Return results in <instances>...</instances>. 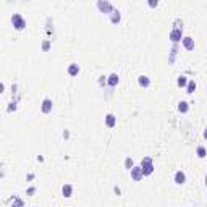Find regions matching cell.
<instances>
[{"mask_svg": "<svg viewBox=\"0 0 207 207\" xmlns=\"http://www.w3.org/2000/svg\"><path fill=\"white\" fill-rule=\"evenodd\" d=\"M71 191H73V188L70 186V184H65V186L61 188V193H63L65 197H70V196H71Z\"/></svg>", "mask_w": 207, "mask_h": 207, "instance_id": "obj_13", "label": "cell"}, {"mask_svg": "<svg viewBox=\"0 0 207 207\" xmlns=\"http://www.w3.org/2000/svg\"><path fill=\"white\" fill-rule=\"evenodd\" d=\"M194 89H196V83H194V81H191L189 84H188V92H189V94H191V92H194Z\"/></svg>", "mask_w": 207, "mask_h": 207, "instance_id": "obj_18", "label": "cell"}, {"mask_svg": "<svg viewBox=\"0 0 207 207\" xmlns=\"http://www.w3.org/2000/svg\"><path fill=\"white\" fill-rule=\"evenodd\" d=\"M12 23H13V26H15V29H18V31L25 29V26H26V21L23 20V16L18 15V13H15L12 16Z\"/></svg>", "mask_w": 207, "mask_h": 207, "instance_id": "obj_2", "label": "cell"}, {"mask_svg": "<svg viewBox=\"0 0 207 207\" xmlns=\"http://www.w3.org/2000/svg\"><path fill=\"white\" fill-rule=\"evenodd\" d=\"M138 81H139V84H141L142 87H147V86L150 84V79H149L147 76H144V74H142V76H139V79H138Z\"/></svg>", "mask_w": 207, "mask_h": 207, "instance_id": "obj_12", "label": "cell"}, {"mask_svg": "<svg viewBox=\"0 0 207 207\" xmlns=\"http://www.w3.org/2000/svg\"><path fill=\"white\" fill-rule=\"evenodd\" d=\"M105 123H107L109 128H113V126L117 125V118H115V115H112V113L107 115V117H105Z\"/></svg>", "mask_w": 207, "mask_h": 207, "instance_id": "obj_8", "label": "cell"}, {"mask_svg": "<svg viewBox=\"0 0 207 207\" xmlns=\"http://www.w3.org/2000/svg\"><path fill=\"white\" fill-rule=\"evenodd\" d=\"M97 7H99V10H100V12H104V13L113 12V10H112V5H110L109 0H97Z\"/></svg>", "mask_w": 207, "mask_h": 207, "instance_id": "obj_3", "label": "cell"}, {"mask_svg": "<svg viewBox=\"0 0 207 207\" xmlns=\"http://www.w3.org/2000/svg\"><path fill=\"white\" fill-rule=\"evenodd\" d=\"M147 3H149L150 8H155V7L158 5V0H147Z\"/></svg>", "mask_w": 207, "mask_h": 207, "instance_id": "obj_20", "label": "cell"}, {"mask_svg": "<svg viewBox=\"0 0 207 207\" xmlns=\"http://www.w3.org/2000/svg\"><path fill=\"white\" fill-rule=\"evenodd\" d=\"M120 20H122L120 12H118V10H113V12H112V23H120Z\"/></svg>", "mask_w": 207, "mask_h": 207, "instance_id": "obj_14", "label": "cell"}, {"mask_svg": "<svg viewBox=\"0 0 207 207\" xmlns=\"http://www.w3.org/2000/svg\"><path fill=\"white\" fill-rule=\"evenodd\" d=\"M49 47H50L49 41H45V42H44V45H42V49H44V50H47V49H49Z\"/></svg>", "mask_w": 207, "mask_h": 207, "instance_id": "obj_21", "label": "cell"}, {"mask_svg": "<svg viewBox=\"0 0 207 207\" xmlns=\"http://www.w3.org/2000/svg\"><path fill=\"white\" fill-rule=\"evenodd\" d=\"M184 181H186V175L183 173V171H176L175 173V183L176 184H183Z\"/></svg>", "mask_w": 207, "mask_h": 207, "instance_id": "obj_7", "label": "cell"}, {"mask_svg": "<svg viewBox=\"0 0 207 207\" xmlns=\"http://www.w3.org/2000/svg\"><path fill=\"white\" fill-rule=\"evenodd\" d=\"M206 154H207V152H206V149H204V147H197V155H199L201 158L206 157Z\"/></svg>", "mask_w": 207, "mask_h": 207, "instance_id": "obj_16", "label": "cell"}, {"mask_svg": "<svg viewBox=\"0 0 207 207\" xmlns=\"http://www.w3.org/2000/svg\"><path fill=\"white\" fill-rule=\"evenodd\" d=\"M204 138H206V139H207V130H206V131H204Z\"/></svg>", "mask_w": 207, "mask_h": 207, "instance_id": "obj_22", "label": "cell"}, {"mask_svg": "<svg viewBox=\"0 0 207 207\" xmlns=\"http://www.w3.org/2000/svg\"><path fill=\"white\" fill-rule=\"evenodd\" d=\"M188 109H189V105H188V102H180V105H178V110L180 112H183V113H184V112H188Z\"/></svg>", "mask_w": 207, "mask_h": 207, "instance_id": "obj_15", "label": "cell"}, {"mask_svg": "<svg viewBox=\"0 0 207 207\" xmlns=\"http://www.w3.org/2000/svg\"><path fill=\"white\" fill-rule=\"evenodd\" d=\"M206 184H207V176H206Z\"/></svg>", "mask_w": 207, "mask_h": 207, "instance_id": "obj_23", "label": "cell"}, {"mask_svg": "<svg viewBox=\"0 0 207 207\" xmlns=\"http://www.w3.org/2000/svg\"><path fill=\"white\" fill-rule=\"evenodd\" d=\"M183 45L186 50H193L194 49V39L193 37H183Z\"/></svg>", "mask_w": 207, "mask_h": 207, "instance_id": "obj_5", "label": "cell"}, {"mask_svg": "<svg viewBox=\"0 0 207 207\" xmlns=\"http://www.w3.org/2000/svg\"><path fill=\"white\" fill-rule=\"evenodd\" d=\"M125 167L128 168V170H131V168H133V160H131L130 157H128V158L125 160Z\"/></svg>", "mask_w": 207, "mask_h": 207, "instance_id": "obj_17", "label": "cell"}, {"mask_svg": "<svg viewBox=\"0 0 207 207\" xmlns=\"http://www.w3.org/2000/svg\"><path fill=\"white\" fill-rule=\"evenodd\" d=\"M117 84H118V74L117 73H112L109 76V86L113 87V86H117Z\"/></svg>", "mask_w": 207, "mask_h": 207, "instance_id": "obj_10", "label": "cell"}, {"mask_svg": "<svg viewBox=\"0 0 207 207\" xmlns=\"http://www.w3.org/2000/svg\"><path fill=\"white\" fill-rule=\"evenodd\" d=\"M68 73L71 74V76H76V74L79 73V66H78L76 63H71V65H70V68H68Z\"/></svg>", "mask_w": 207, "mask_h": 207, "instance_id": "obj_11", "label": "cell"}, {"mask_svg": "<svg viewBox=\"0 0 207 207\" xmlns=\"http://www.w3.org/2000/svg\"><path fill=\"white\" fill-rule=\"evenodd\" d=\"M131 176H133L134 181H139V180H142V176H144V171H142L141 167H133V168H131Z\"/></svg>", "mask_w": 207, "mask_h": 207, "instance_id": "obj_4", "label": "cell"}, {"mask_svg": "<svg viewBox=\"0 0 207 207\" xmlns=\"http://www.w3.org/2000/svg\"><path fill=\"white\" fill-rule=\"evenodd\" d=\"M170 39H171L173 42H178L180 39H181V29H180V28L173 29V31L170 33Z\"/></svg>", "mask_w": 207, "mask_h": 207, "instance_id": "obj_6", "label": "cell"}, {"mask_svg": "<svg viewBox=\"0 0 207 207\" xmlns=\"http://www.w3.org/2000/svg\"><path fill=\"white\" fill-rule=\"evenodd\" d=\"M50 110H52V100L50 99H44V102H42V112L49 113Z\"/></svg>", "mask_w": 207, "mask_h": 207, "instance_id": "obj_9", "label": "cell"}, {"mask_svg": "<svg viewBox=\"0 0 207 207\" xmlns=\"http://www.w3.org/2000/svg\"><path fill=\"white\" fill-rule=\"evenodd\" d=\"M141 168L144 171V175H150L154 171V165H152V158L150 157H144L141 162Z\"/></svg>", "mask_w": 207, "mask_h": 207, "instance_id": "obj_1", "label": "cell"}, {"mask_svg": "<svg viewBox=\"0 0 207 207\" xmlns=\"http://www.w3.org/2000/svg\"><path fill=\"white\" fill-rule=\"evenodd\" d=\"M178 86L181 87V86H186V76H180L178 78Z\"/></svg>", "mask_w": 207, "mask_h": 207, "instance_id": "obj_19", "label": "cell"}]
</instances>
